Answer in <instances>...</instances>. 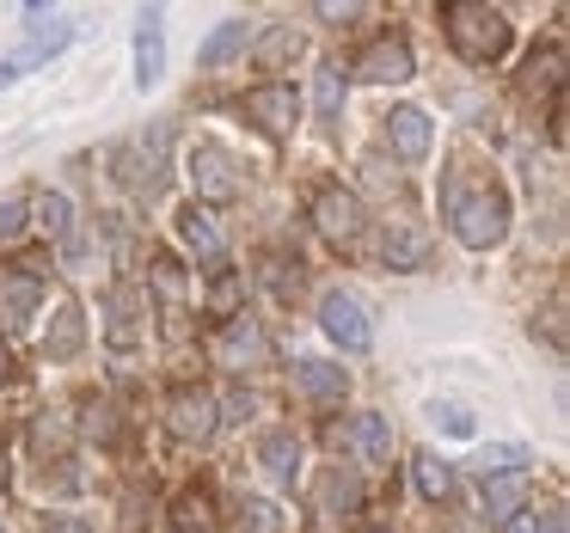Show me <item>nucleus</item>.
I'll list each match as a JSON object with an SVG mask.
<instances>
[{"label": "nucleus", "mask_w": 570, "mask_h": 533, "mask_svg": "<svg viewBox=\"0 0 570 533\" xmlns=\"http://www.w3.org/2000/svg\"><path fill=\"white\" fill-rule=\"evenodd\" d=\"M533 533H570V521H564V503H546L540 515H533Z\"/></svg>", "instance_id": "nucleus-38"}, {"label": "nucleus", "mask_w": 570, "mask_h": 533, "mask_svg": "<svg viewBox=\"0 0 570 533\" xmlns=\"http://www.w3.org/2000/svg\"><path fill=\"white\" fill-rule=\"evenodd\" d=\"M190 185H197L203 203H234V197H239L234 154H227V148H209V141H203V148L190 154Z\"/></svg>", "instance_id": "nucleus-4"}, {"label": "nucleus", "mask_w": 570, "mask_h": 533, "mask_svg": "<svg viewBox=\"0 0 570 533\" xmlns=\"http://www.w3.org/2000/svg\"><path fill=\"white\" fill-rule=\"evenodd\" d=\"M503 533H533V515H509V521H503Z\"/></svg>", "instance_id": "nucleus-42"}, {"label": "nucleus", "mask_w": 570, "mask_h": 533, "mask_svg": "<svg viewBox=\"0 0 570 533\" xmlns=\"http://www.w3.org/2000/svg\"><path fill=\"white\" fill-rule=\"evenodd\" d=\"M356 75H362V80H374V87L411 80V43H405V38H374L368 50L356 56Z\"/></svg>", "instance_id": "nucleus-9"}, {"label": "nucleus", "mask_w": 570, "mask_h": 533, "mask_svg": "<svg viewBox=\"0 0 570 533\" xmlns=\"http://www.w3.org/2000/svg\"><path fill=\"white\" fill-rule=\"evenodd\" d=\"M7 374H13V356H7V344H0V381H7Z\"/></svg>", "instance_id": "nucleus-44"}, {"label": "nucleus", "mask_w": 570, "mask_h": 533, "mask_svg": "<svg viewBox=\"0 0 570 533\" xmlns=\"http://www.w3.org/2000/svg\"><path fill=\"white\" fill-rule=\"evenodd\" d=\"M295 386L313 398V405H344L350 374H344V368H332V362H301V368H295Z\"/></svg>", "instance_id": "nucleus-13"}, {"label": "nucleus", "mask_w": 570, "mask_h": 533, "mask_svg": "<svg viewBox=\"0 0 570 533\" xmlns=\"http://www.w3.org/2000/svg\"><path fill=\"white\" fill-rule=\"evenodd\" d=\"M258 460H264V472H271L276 484H295V472H301V442H295L288 430H276V435H264Z\"/></svg>", "instance_id": "nucleus-19"}, {"label": "nucleus", "mask_w": 570, "mask_h": 533, "mask_svg": "<svg viewBox=\"0 0 570 533\" xmlns=\"http://www.w3.org/2000/svg\"><path fill=\"white\" fill-rule=\"evenodd\" d=\"M13 80H19V68H13V62H0V87H13Z\"/></svg>", "instance_id": "nucleus-43"}, {"label": "nucleus", "mask_w": 570, "mask_h": 533, "mask_svg": "<svg viewBox=\"0 0 570 533\" xmlns=\"http://www.w3.org/2000/svg\"><path fill=\"white\" fill-rule=\"evenodd\" d=\"M435 423H442L448 435H472V417L460 405H435Z\"/></svg>", "instance_id": "nucleus-39"}, {"label": "nucleus", "mask_w": 570, "mask_h": 533, "mask_svg": "<svg viewBox=\"0 0 570 533\" xmlns=\"http://www.w3.org/2000/svg\"><path fill=\"white\" fill-rule=\"evenodd\" d=\"M448 221H454V239L472 251H491L497 239L509 234V197L497 185H479V190H448Z\"/></svg>", "instance_id": "nucleus-2"}, {"label": "nucleus", "mask_w": 570, "mask_h": 533, "mask_svg": "<svg viewBox=\"0 0 570 533\" xmlns=\"http://www.w3.org/2000/svg\"><path fill=\"white\" fill-rule=\"evenodd\" d=\"M43 533H92V527H87V521H80V515H56V521H50V527H43Z\"/></svg>", "instance_id": "nucleus-40"}, {"label": "nucleus", "mask_w": 570, "mask_h": 533, "mask_svg": "<svg viewBox=\"0 0 570 533\" xmlns=\"http://www.w3.org/2000/svg\"><path fill=\"white\" fill-rule=\"evenodd\" d=\"M484 503H491L497 521L521 515V503H528V472H497V478H484Z\"/></svg>", "instance_id": "nucleus-20"}, {"label": "nucleus", "mask_w": 570, "mask_h": 533, "mask_svg": "<svg viewBox=\"0 0 570 533\" xmlns=\"http://www.w3.org/2000/svg\"><path fill=\"white\" fill-rule=\"evenodd\" d=\"M160 75H166L160 13H148V19H141V31H136V87H141V92H148V87H160Z\"/></svg>", "instance_id": "nucleus-15"}, {"label": "nucleus", "mask_w": 570, "mask_h": 533, "mask_svg": "<svg viewBox=\"0 0 570 533\" xmlns=\"http://www.w3.org/2000/svg\"><path fill=\"white\" fill-rule=\"evenodd\" d=\"M320 19H356V7L350 0H320Z\"/></svg>", "instance_id": "nucleus-41"}, {"label": "nucleus", "mask_w": 570, "mask_h": 533, "mask_svg": "<svg viewBox=\"0 0 570 533\" xmlns=\"http://www.w3.org/2000/svg\"><path fill=\"white\" fill-rule=\"evenodd\" d=\"M442 26H448V43H454L466 62H497V56L509 50V19L497 13V7H484V0H448L442 7Z\"/></svg>", "instance_id": "nucleus-1"}, {"label": "nucleus", "mask_w": 570, "mask_h": 533, "mask_svg": "<svg viewBox=\"0 0 570 533\" xmlns=\"http://www.w3.org/2000/svg\"><path fill=\"white\" fill-rule=\"evenodd\" d=\"M521 466H528V447H491V454L479 460L484 478H497V472H521Z\"/></svg>", "instance_id": "nucleus-34"}, {"label": "nucleus", "mask_w": 570, "mask_h": 533, "mask_svg": "<svg viewBox=\"0 0 570 533\" xmlns=\"http://www.w3.org/2000/svg\"><path fill=\"white\" fill-rule=\"evenodd\" d=\"M234 533H283V515H276V503H264V496H246V503L234 509Z\"/></svg>", "instance_id": "nucleus-30"}, {"label": "nucleus", "mask_w": 570, "mask_h": 533, "mask_svg": "<svg viewBox=\"0 0 570 533\" xmlns=\"http://www.w3.org/2000/svg\"><path fill=\"white\" fill-rule=\"evenodd\" d=\"M350 435H356V447H362L368 466H386V460H393V423H386V417H374V411H368V417H356V430H350Z\"/></svg>", "instance_id": "nucleus-23"}, {"label": "nucleus", "mask_w": 570, "mask_h": 533, "mask_svg": "<svg viewBox=\"0 0 570 533\" xmlns=\"http://www.w3.org/2000/svg\"><path fill=\"white\" fill-rule=\"evenodd\" d=\"M533 332H546V344L564 349V295L546 300V313H540V325H533Z\"/></svg>", "instance_id": "nucleus-35"}, {"label": "nucleus", "mask_w": 570, "mask_h": 533, "mask_svg": "<svg viewBox=\"0 0 570 533\" xmlns=\"http://www.w3.org/2000/svg\"><path fill=\"white\" fill-rule=\"evenodd\" d=\"M313 111H320V124H337L344 117V68L325 62L320 75H313Z\"/></svg>", "instance_id": "nucleus-24"}, {"label": "nucleus", "mask_w": 570, "mask_h": 533, "mask_svg": "<svg viewBox=\"0 0 570 533\" xmlns=\"http://www.w3.org/2000/svg\"><path fill=\"white\" fill-rule=\"evenodd\" d=\"M38 295H43L38 264H7V270H0V319L13 325V332H19V325H31Z\"/></svg>", "instance_id": "nucleus-6"}, {"label": "nucleus", "mask_w": 570, "mask_h": 533, "mask_svg": "<svg viewBox=\"0 0 570 533\" xmlns=\"http://www.w3.org/2000/svg\"><path fill=\"white\" fill-rule=\"evenodd\" d=\"M246 117L264 129V136H288L295 129V117H301V99H295V87H252L246 92Z\"/></svg>", "instance_id": "nucleus-8"}, {"label": "nucleus", "mask_w": 570, "mask_h": 533, "mask_svg": "<svg viewBox=\"0 0 570 533\" xmlns=\"http://www.w3.org/2000/svg\"><path fill=\"white\" fill-rule=\"evenodd\" d=\"M68 38H75L68 26H50V31H38V38L26 43V56H19L13 68H31V62H50V56H62V50H68Z\"/></svg>", "instance_id": "nucleus-32"}, {"label": "nucleus", "mask_w": 570, "mask_h": 533, "mask_svg": "<svg viewBox=\"0 0 570 533\" xmlns=\"http://www.w3.org/2000/svg\"><path fill=\"white\" fill-rule=\"evenodd\" d=\"M246 43H252V19H227V26L197 50V62H203V68H227L239 50H246Z\"/></svg>", "instance_id": "nucleus-17"}, {"label": "nucleus", "mask_w": 570, "mask_h": 533, "mask_svg": "<svg viewBox=\"0 0 570 533\" xmlns=\"http://www.w3.org/2000/svg\"><path fill=\"white\" fill-rule=\"evenodd\" d=\"M313 227H320L325 239H337V246H350V239L362 234V203L350 197L344 185H325L320 197H313Z\"/></svg>", "instance_id": "nucleus-7"}, {"label": "nucleus", "mask_w": 570, "mask_h": 533, "mask_svg": "<svg viewBox=\"0 0 570 533\" xmlns=\"http://www.w3.org/2000/svg\"><path fill=\"white\" fill-rule=\"evenodd\" d=\"M68 442H75L68 411H43V417L31 423V447H38V454H68Z\"/></svg>", "instance_id": "nucleus-27"}, {"label": "nucleus", "mask_w": 570, "mask_h": 533, "mask_svg": "<svg viewBox=\"0 0 570 533\" xmlns=\"http://www.w3.org/2000/svg\"><path fill=\"white\" fill-rule=\"evenodd\" d=\"M173 521H178V533H209V491H185L173 503Z\"/></svg>", "instance_id": "nucleus-31"}, {"label": "nucleus", "mask_w": 570, "mask_h": 533, "mask_svg": "<svg viewBox=\"0 0 570 533\" xmlns=\"http://www.w3.org/2000/svg\"><path fill=\"white\" fill-rule=\"evenodd\" d=\"M368 533H386V527H368Z\"/></svg>", "instance_id": "nucleus-46"}, {"label": "nucleus", "mask_w": 570, "mask_h": 533, "mask_svg": "<svg viewBox=\"0 0 570 533\" xmlns=\"http://www.w3.org/2000/svg\"><path fill=\"white\" fill-rule=\"evenodd\" d=\"M301 50H307V38H301V31H295V26H276V31H271V38H264V43H258V68H264V75H283V68H288V62H295V56H301Z\"/></svg>", "instance_id": "nucleus-22"}, {"label": "nucleus", "mask_w": 570, "mask_h": 533, "mask_svg": "<svg viewBox=\"0 0 570 533\" xmlns=\"http://www.w3.org/2000/svg\"><path fill=\"white\" fill-rule=\"evenodd\" d=\"M381 258L393 264V270H417V264L430 258V239L411 234V227H386V234H381Z\"/></svg>", "instance_id": "nucleus-21"}, {"label": "nucleus", "mask_w": 570, "mask_h": 533, "mask_svg": "<svg viewBox=\"0 0 570 533\" xmlns=\"http://www.w3.org/2000/svg\"><path fill=\"white\" fill-rule=\"evenodd\" d=\"M0 491H7V454H0Z\"/></svg>", "instance_id": "nucleus-45"}, {"label": "nucleus", "mask_w": 570, "mask_h": 533, "mask_svg": "<svg viewBox=\"0 0 570 533\" xmlns=\"http://www.w3.org/2000/svg\"><path fill=\"white\" fill-rule=\"evenodd\" d=\"M26 197H7V203H0V239H19V234H26Z\"/></svg>", "instance_id": "nucleus-37"}, {"label": "nucleus", "mask_w": 570, "mask_h": 533, "mask_svg": "<svg viewBox=\"0 0 570 533\" xmlns=\"http://www.w3.org/2000/svg\"><path fill=\"white\" fill-rule=\"evenodd\" d=\"M558 80H564V50L552 43L546 56H533V62H528V87H533V92H540V87L558 92Z\"/></svg>", "instance_id": "nucleus-33"}, {"label": "nucleus", "mask_w": 570, "mask_h": 533, "mask_svg": "<svg viewBox=\"0 0 570 533\" xmlns=\"http://www.w3.org/2000/svg\"><path fill=\"white\" fill-rule=\"evenodd\" d=\"M239 300H246V270H227V276H215V288H209V300H203V313L209 319H239Z\"/></svg>", "instance_id": "nucleus-25"}, {"label": "nucleus", "mask_w": 570, "mask_h": 533, "mask_svg": "<svg viewBox=\"0 0 570 533\" xmlns=\"http://www.w3.org/2000/svg\"><path fill=\"white\" fill-rule=\"evenodd\" d=\"M264 356H271V344H264L258 325L227 319L222 332H215V362H222V368H246V362H264Z\"/></svg>", "instance_id": "nucleus-10"}, {"label": "nucleus", "mask_w": 570, "mask_h": 533, "mask_svg": "<svg viewBox=\"0 0 570 533\" xmlns=\"http://www.w3.org/2000/svg\"><path fill=\"white\" fill-rule=\"evenodd\" d=\"M166 423H173L178 442H209L222 411H215V398L203 393V386H178V393L166 398Z\"/></svg>", "instance_id": "nucleus-3"}, {"label": "nucleus", "mask_w": 570, "mask_h": 533, "mask_svg": "<svg viewBox=\"0 0 570 533\" xmlns=\"http://www.w3.org/2000/svg\"><path fill=\"white\" fill-rule=\"evenodd\" d=\"M356 503H362V484L350 478L344 466H332V472L320 478V509H325V515H350Z\"/></svg>", "instance_id": "nucleus-26"}, {"label": "nucleus", "mask_w": 570, "mask_h": 533, "mask_svg": "<svg viewBox=\"0 0 570 533\" xmlns=\"http://www.w3.org/2000/svg\"><path fill=\"white\" fill-rule=\"evenodd\" d=\"M154 288H160L166 300H185V276H178L173 258H154Z\"/></svg>", "instance_id": "nucleus-36"}, {"label": "nucleus", "mask_w": 570, "mask_h": 533, "mask_svg": "<svg viewBox=\"0 0 570 533\" xmlns=\"http://www.w3.org/2000/svg\"><path fill=\"white\" fill-rule=\"evenodd\" d=\"M411 478H417V491L430 496V503H442V496L454 491V472H448V460H435V454L411 460Z\"/></svg>", "instance_id": "nucleus-28"}, {"label": "nucleus", "mask_w": 570, "mask_h": 533, "mask_svg": "<svg viewBox=\"0 0 570 533\" xmlns=\"http://www.w3.org/2000/svg\"><path fill=\"white\" fill-rule=\"evenodd\" d=\"M105 313H111V344L117 349H136L141 344V295H136V288H111V307H105Z\"/></svg>", "instance_id": "nucleus-16"}, {"label": "nucleus", "mask_w": 570, "mask_h": 533, "mask_svg": "<svg viewBox=\"0 0 570 533\" xmlns=\"http://www.w3.org/2000/svg\"><path fill=\"white\" fill-rule=\"evenodd\" d=\"M320 325H325V337H332V344H344V349H368V337H374L362 300L344 295V288H332V295L320 300Z\"/></svg>", "instance_id": "nucleus-5"}, {"label": "nucleus", "mask_w": 570, "mask_h": 533, "mask_svg": "<svg viewBox=\"0 0 570 533\" xmlns=\"http://www.w3.org/2000/svg\"><path fill=\"white\" fill-rule=\"evenodd\" d=\"M386 141H393V154L399 160H423V154H430V117L423 111H393L386 117Z\"/></svg>", "instance_id": "nucleus-14"}, {"label": "nucleus", "mask_w": 570, "mask_h": 533, "mask_svg": "<svg viewBox=\"0 0 570 533\" xmlns=\"http://www.w3.org/2000/svg\"><path fill=\"white\" fill-rule=\"evenodd\" d=\"M129 185H136L141 197H160V185H166V129H154V141H141V148L129 154Z\"/></svg>", "instance_id": "nucleus-12"}, {"label": "nucleus", "mask_w": 570, "mask_h": 533, "mask_svg": "<svg viewBox=\"0 0 570 533\" xmlns=\"http://www.w3.org/2000/svg\"><path fill=\"white\" fill-rule=\"evenodd\" d=\"M178 234H185V246L197 251V258H209V264L227 258V234L215 227V215L203 209V203H185V215H178Z\"/></svg>", "instance_id": "nucleus-11"}, {"label": "nucleus", "mask_w": 570, "mask_h": 533, "mask_svg": "<svg viewBox=\"0 0 570 533\" xmlns=\"http://www.w3.org/2000/svg\"><path fill=\"white\" fill-rule=\"evenodd\" d=\"M80 337H87V325H80V307H75V300H62V307H56V319H50V337H43V349H50L56 362H68V356H80Z\"/></svg>", "instance_id": "nucleus-18"}, {"label": "nucleus", "mask_w": 570, "mask_h": 533, "mask_svg": "<svg viewBox=\"0 0 570 533\" xmlns=\"http://www.w3.org/2000/svg\"><path fill=\"white\" fill-rule=\"evenodd\" d=\"M26 209L38 215V227L50 239H68V227H75V221H68V197H62V190H43V197H31Z\"/></svg>", "instance_id": "nucleus-29"}]
</instances>
